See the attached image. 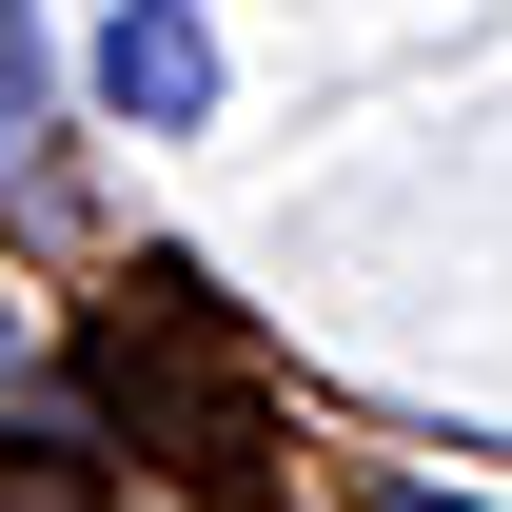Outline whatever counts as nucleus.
Segmentation results:
<instances>
[{"label": "nucleus", "mask_w": 512, "mask_h": 512, "mask_svg": "<svg viewBox=\"0 0 512 512\" xmlns=\"http://www.w3.org/2000/svg\"><path fill=\"white\" fill-rule=\"evenodd\" d=\"M99 119L119 138H197L217 119V0H99Z\"/></svg>", "instance_id": "f257e3e1"}, {"label": "nucleus", "mask_w": 512, "mask_h": 512, "mask_svg": "<svg viewBox=\"0 0 512 512\" xmlns=\"http://www.w3.org/2000/svg\"><path fill=\"white\" fill-rule=\"evenodd\" d=\"M60 158V60H40V0H0V197H40Z\"/></svg>", "instance_id": "f03ea898"}]
</instances>
